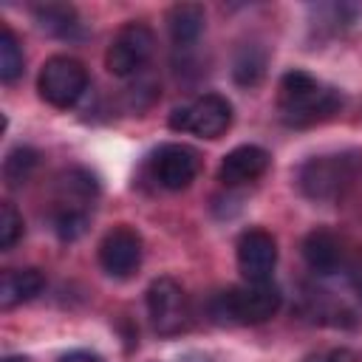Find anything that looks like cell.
I'll list each match as a JSON object with an SVG mask.
<instances>
[{
  "label": "cell",
  "instance_id": "cell-12",
  "mask_svg": "<svg viewBox=\"0 0 362 362\" xmlns=\"http://www.w3.org/2000/svg\"><path fill=\"white\" fill-rule=\"evenodd\" d=\"M303 260L314 274H334L342 266V246L334 232L328 229H311L303 238Z\"/></svg>",
  "mask_w": 362,
  "mask_h": 362
},
{
  "label": "cell",
  "instance_id": "cell-23",
  "mask_svg": "<svg viewBox=\"0 0 362 362\" xmlns=\"http://www.w3.org/2000/svg\"><path fill=\"white\" fill-rule=\"evenodd\" d=\"M356 288H359V300H362V280H359V286H356Z\"/></svg>",
  "mask_w": 362,
  "mask_h": 362
},
{
  "label": "cell",
  "instance_id": "cell-15",
  "mask_svg": "<svg viewBox=\"0 0 362 362\" xmlns=\"http://www.w3.org/2000/svg\"><path fill=\"white\" fill-rule=\"evenodd\" d=\"M34 20H37L40 31H45L51 37H74L79 28L76 8L68 3H40V6H34Z\"/></svg>",
  "mask_w": 362,
  "mask_h": 362
},
{
  "label": "cell",
  "instance_id": "cell-3",
  "mask_svg": "<svg viewBox=\"0 0 362 362\" xmlns=\"http://www.w3.org/2000/svg\"><path fill=\"white\" fill-rule=\"evenodd\" d=\"M37 90L42 102H48L57 110L74 107L82 93L88 90V68L68 54H54L42 62L37 76Z\"/></svg>",
  "mask_w": 362,
  "mask_h": 362
},
{
  "label": "cell",
  "instance_id": "cell-5",
  "mask_svg": "<svg viewBox=\"0 0 362 362\" xmlns=\"http://www.w3.org/2000/svg\"><path fill=\"white\" fill-rule=\"evenodd\" d=\"M232 102L221 93H204L170 113V127L198 139H221L232 127Z\"/></svg>",
  "mask_w": 362,
  "mask_h": 362
},
{
  "label": "cell",
  "instance_id": "cell-10",
  "mask_svg": "<svg viewBox=\"0 0 362 362\" xmlns=\"http://www.w3.org/2000/svg\"><path fill=\"white\" fill-rule=\"evenodd\" d=\"M297 184H300L303 195H308L311 201H331L339 195V189L345 184V161L331 158V156L308 158L300 167Z\"/></svg>",
  "mask_w": 362,
  "mask_h": 362
},
{
  "label": "cell",
  "instance_id": "cell-6",
  "mask_svg": "<svg viewBox=\"0 0 362 362\" xmlns=\"http://www.w3.org/2000/svg\"><path fill=\"white\" fill-rule=\"evenodd\" d=\"M147 317L156 334L175 337L189 322V303L178 280L173 277H156L147 288Z\"/></svg>",
  "mask_w": 362,
  "mask_h": 362
},
{
  "label": "cell",
  "instance_id": "cell-20",
  "mask_svg": "<svg viewBox=\"0 0 362 362\" xmlns=\"http://www.w3.org/2000/svg\"><path fill=\"white\" fill-rule=\"evenodd\" d=\"M311 362H359V356H356L351 348H334V351H328V354H320V356L311 359Z\"/></svg>",
  "mask_w": 362,
  "mask_h": 362
},
{
  "label": "cell",
  "instance_id": "cell-9",
  "mask_svg": "<svg viewBox=\"0 0 362 362\" xmlns=\"http://www.w3.org/2000/svg\"><path fill=\"white\" fill-rule=\"evenodd\" d=\"M150 170H153V178H156L158 187H164L170 192H178V189H187L195 181V175L201 170V158L192 147L170 141V144H161L153 153Z\"/></svg>",
  "mask_w": 362,
  "mask_h": 362
},
{
  "label": "cell",
  "instance_id": "cell-22",
  "mask_svg": "<svg viewBox=\"0 0 362 362\" xmlns=\"http://www.w3.org/2000/svg\"><path fill=\"white\" fill-rule=\"evenodd\" d=\"M3 362H28V359H25V356H6Z\"/></svg>",
  "mask_w": 362,
  "mask_h": 362
},
{
  "label": "cell",
  "instance_id": "cell-8",
  "mask_svg": "<svg viewBox=\"0 0 362 362\" xmlns=\"http://www.w3.org/2000/svg\"><path fill=\"white\" fill-rule=\"evenodd\" d=\"M235 257L246 283H269L277 266V240L266 229H246L235 243Z\"/></svg>",
  "mask_w": 362,
  "mask_h": 362
},
{
  "label": "cell",
  "instance_id": "cell-17",
  "mask_svg": "<svg viewBox=\"0 0 362 362\" xmlns=\"http://www.w3.org/2000/svg\"><path fill=\"white\" fill-rule=\"evenodd\" d=\"M23 71H25L23 45H20L17 34L8 25H3L0 28V79L6 85H11V82H17L23 76Z\"/></svg>",
  "mask_w": 362,
  "mask_h": 362
},
{
  "label": "cell",
  "instance_id": "cell-1",
  "mask_svg": "<svg viewBox=\"0 0 362 362\" xmlns=\"http://www.w3.org/2000/svg\"><path fill=\"white\" fill-rule=\"evenodd\" d=\"M339 96L334 88L322 85L317 76L305 74V71H286L280 76V88H277V107L286 124L303 127V124H314L317 119L331 116L339 107Z\"/></svg>",
  "mask_w": 362,
  "mask_h": 362
},
{
  "label": "cell",
  "instance_id": "cell-4",
  "mask_svg": "<svg viewBox=\"0 0 362 362\" xmlns=\"http://www.w3.org/2000/svg\"><path fill=\"white\" fill-rule=\"evenodd\" d=\"M153 48H156V34L147 23H124L113 34V40L105 51V68L110 76L127 79L150 62Z\"/></svg>",
  "mask_w": 362,
  "mask_h": 362
},
{
  "label": "cell",
  "instance_id": "cell-11",
  "mask_svg": "<svg viewBox=\"0 0 362 362\" xmlns=\"http://www.w3.org/2000/svg\"><path fill=\"white\" fill-rule=\"evenodd\" d=\"M272 164L269 150L257 147V144H240L235 150H229L221 158L218 167V181L223 187H240V184H252L257 181Z\"/></svg>",
  "mask_w": 362,
  "mask_h": 362
},
{
  "label": "cell",
  "instance_id": "cell-2",
  "mask_svg": "<svg viewBox=\"0 0 362 362\" xmlns=\"http://www.w3.org/2000/svg\"><path fill=\"white\" fill-rule=\"evenodd\" d=\"M283 305V294L280 288L269 280V283H243V286H232L226 291H218L212 297V317L218 322H229V325H260L266 320H272Z\"/></svg>",
  "mask_w": 362,
  "mask_h": 362
},
{
  "label": "cell",
  "instance_id": "cell-18",
  "mask_svg": "<svg viewBox=\"0 0 362 362\" xmlns=\"http://www.w3.org/2000/svg\"><path fill=\"white\" fill-rule=\"evenodd\" d=\"M37 164H40V153H37L34 147H25V144L14 147V150L6 156V161H3L6 187H20V184H25V181L31 178V173L37 170Z\"/></svg>",
  "mask_w": 362,
  "mask_h": 362
},
{
  "label": "cell",
  "instance_id": "cell-16",
  "mask_svg": "<svg viewBox=\"0 0 362 362\" xmlns=\"http://www.w3.org/2000/svg\"><path fill=\"white\" fill-rule=\"evenodd\" d=\"M266 65H269V54L263 45H240L238 54H235V62H232V76L238 85L243 88H255L263 76H266Z\"/></svg>",
  "mask_w": 362,
  "mask_h": 362
},
{
  "label": "cell",
  "instance_id": "cell-19",
  "mask_svg": "<svg viewBox=\"0 0 362 362\" xmlns=\"http://www.w3.org/2000/svg\"><path fill=\"white\" fill-rule=\"evenodd\" d=\"M25 232V223H23V215L17 212V206L11 201H3L0 204V249L8 252Z\"/></svg>",
  "mask_w": 362,
  "mask_h": 362
},
{
  "label": "cell",
  "instance_id": "cell-13",
  "mask_svg": "<svg viewBox=\"0 0 362 362\" xmlns=\"http://www.w3.org/2000/svg\"><path fill=\"white\" fill-rule=\"evenodd\" d=\"M45 288V274L40 269H6L0 277V308H17Z\"/></svg>",
  "mask_w": 362,
  "mask_h": 362
},
{
  "label": "cell",
  "instance_id": "cell-21",
  "mask_svg": "<svg viewBox=\"0 0 362 362\" xmlns=\"http://www.w3.org/2000/svg\"><path fill=\"white\" fill-rule=\"evenodd\" d=\"M59 362H102V356H99V354H93V351H85V348H76V351L62 354V356H59Z\"/></svg>",
  "mask_w": 362,
  "mask_h": 362
},
{
  "label": "cell",
  "instance_id": "cell-7",
  "mask_svg": "<svg viewBox=\"0 0 362 362\" xmlns=\"http://www.w3.org/2000/svg\"><path fill=\"white\" fill-rule=\"evenodd\" d=\"M141 252H144V243H141V235L133 229V226H113L105 232V238L99 240V266L107 277H116V280H124L130 277L139 266H141Z\"/></svg>",
  "mask_w": 362,
  "mask_h": 362
},
{
  "label": "cell",
  "instance_id": "cell-14",
  "mask_svg": "<svg viewBox=\"0 0 362 362\" xmlns=\"http://www.w3.org/2000/svg\"><path fill=\"white\" fill-rule=\"evenodd\" d=\"M204 25H206V11L201 3H175L167 11V31L178 48L198 42V37L204 34Z\"/></svg>",
  "mask_w": 362,
  "mask_h": 362
}]
</instances>
